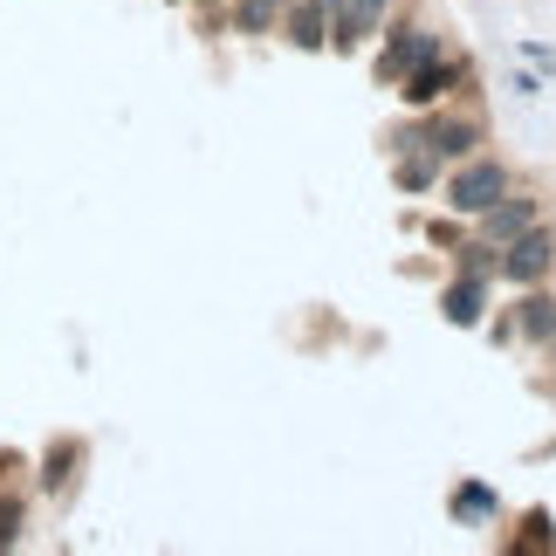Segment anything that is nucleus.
<instances>
[{
    "label": "nucleus",
    "instance_id": "obj_1",
    "mask_svg": "<svg viewBox=\"0 0 556 556\" xmlns=\"http://www.w3.org/2000/svg\"><path fill=\"white\" fill-rule=\"evenodd\" d=\"M502 192H516V165L508 159H488V152H475V159H460L454 173H446V206L460 213V220H475V213H488L502 200Z\"/></svg>",
    "mask_w": 556,
    "mask_h": 556
},
{
    "label": "nucleus",
    "instance_id": "obj_2",
    "mask_svg": "<svg viewBox=\"0 0 556 556\" xmlns=\"http://www.w3.org/2000/svg\"><path fill=\"white\" fill-rule=\"evenodd\" d=\"M440 49H446V35L426 28L419 14H413V21H392V28H384V49H378V62H371V76L384 83V90H399V83L413 76L419 62H433Z\"/></svg>",
    "mask_w": 556,
    "mask_h": 556
},
{
    "label": "nucleus",
    "instance_id": "obj_3",
    "mask_svg": "<svg viewBox=\"0 0 556 556\" xmlns=\"http://www.w3.org/2000/svg\"><path fill=\"white\" fill-rule=\"evenodd\" d=\"M488 138V117L481 111H446V103H433V111H419V144L433 152L440 165H460L475 159Z\"/></svg>",
    "mask_w": 556,
    "mask_h": 556
},
{
    "label": "nucleus",
    "instance_id": "obj_4",
    "mask_svg": "<svg viewBox=\"0 0 556 556\" xmlns=\"http://www.w3.org/2000/svg\"><path fill=\"white\" fill-rule=\"evenodd\" d=\"M460 83H475V62L454 55V49H440L433 62H419V70L399 83V103H405V111H433V103H446Z\"/></svg>",
    "mask_w": 556,
    "mask_h": 556
},
{
    "label": "nucleus",
    "instance_id": "obj_5",
    "mask_svg": "<svg viewBox=\"0 0 556 556\" xmlns=\"http://www.w3.org/2000/svg\"><path fill=\"white\" fill-rule=\"evenodd\" d=\"M556 275V233L536 220V227H522L516 241L502 248V282L508 289H536V282H549Z\"/></svg>",
    "mask_w": 556,
    "mask_h": 556
},
{
    "label": "nucleus",
    "instance_id": "obj_6",
    "mask_svg": "<svg viewBox=\"0 0 556 556\" xmlns=\"http://www.w3.org/2000/svg\"><path fill=\"white\" fill-rule=\"evenodd\" d=\"M543 220V206H536V192H502L488 213H475V233L481 241H495V248H508L522 227H536Z\"/></svg>",
    "mask_w": 556,
    "mask_h": 556
},
{
    "label": "nucleus",
    "instance_id": "obj_7",
    "mask_svg": "<svg viewBox=\"0 0 556 556\" xmlns=\"http://www.w3.org/2000/svg\"><path fill=\"white\" fill-rule=\"evenodd\" d=\"M384 14L392 0H351L344 14H330V55H357L371 35H384Z\"/></svg>",
    "mask_w": 556,
    "mask_h": 556
},
{
    "label": "nucleus",
    "instance_id": "obj_8",
    "mask_svg": "<svg viewBox=\"0 0 556 556\" xmlns=\"http://www.w3.org/2000/svg\"><path fill=\"white\" fill-rule=\"evenodd\" d=\"M516 344H529V351H543L549 337H556V295L536 282V289H516Z\"/></svg>",
    "mask_w": 556,
    "mask_h": 556
},
{
    "label": "nucleus",
    "instance_id": "obj_9",
    "mask_svg": "<svg viewBox=\"0 0 556 556\" xmlns=\"http://www.w3.org/2000/svg\"><path fill=\"white\" fill-rule=\"evenodd\" d=\"M282 41L303 55H324L330 49V8L324 0H295V8H282Z\"/></svg>",
    "mask_w": 556,
    "mask_h": 556
},
{
    "label": "nucleus",
    "instance_id": "obj_10",
    "mask_svg": "<svg viewBox=\"0 0 556 556\" xmlns=\"http://www.w3.org/2000/svg\"><path fill=\"white\" fill-rule=\"evenodd\" d=\"M440 316L454 330H481L488 324V282L481 275H454V282L440 289Z\"/></svg>",
    "mask_w": 556,
    "mask_h": 556
},
{
    "label": "nucleus",
    "instance_id": "obj_11",
    "mask_svg": "<svg viewBox=\"0 0 556 556\" xmlns=\"http://www.w3.org/2000/svg\"><path fill=\"white\" fill-rule=\"evenodd\" d=\"M446 516H454L460 529L495 522V516H502V495H495L488 481H454V488H446Z\"/></svg>",
    "mask_w": 556,
    "mask_h": 556
},
{
    "label": "nucleus",
    "instance_id": "obj_12",
    "mask_svg": "<svg viewBox=\"0 0 556 556\" xmlns=\"http://www.w3.org/2000/svg\"><path fill=\"white\" fill-rule=\"evenodd\" d=\"M392 186L405 192V200H413V192L426 200V192L440 186V159L426 152V144H405V152H392Z\"/></svg>",
    "mask_w": 556,
    "mask_h": 556
},
{
    "label": "nucleus",
    "instance_id": "obj_13",
    "mask_svg": "<svg viewBox=\"0 0 556 556\" xmlns=\"http://www.w3.org/2000/svg\"><path fill=\"white\" fill-rule=\"evenodd\" d=\"M76 467H83V440H55L49 454H41V488H49V495H62V488L76 481Z\"/></svg>",
    "mask_w": 556,
    "mask_h": 556
},
{
    "label": "nucleus",
    "instance_id": "obj_14",
    "mask_svg": "<svg viewBox=\"0 0 556 556\" xmlns=\"http://www.w3.org/2000/svg\"><path fill=\"white\" fill-rule=\"evenodd\" d=\"M227 28L233 35H275V28H282V0H233Z\"/></svg>",
    "mask_w": 556,
    "mask_h": 556
},
{
    "label": "nucleus",
    "instance_id": "obj_15",
    "mask_svg": "<svg viewBox=\"0 0 556 556\" xmlns=\"http://www.w3.org/2000/svg\"><path fill=\"white\" fill-rule=\"evenodd\" d=\"M508 549H536V556H549V549H556V516H549V508H529V516H522V536L508 543Z\"/></svg>",
    "mask_w": 556,
    "mask_h": 556
},
{
    "label": "nucleus",
    "instance_id": "obj_16",
    "mask_svg": "<svg viewBox=\"0 0 556 556\" xmlns=\"http://www.w3.org/2000/svg\"><path fill=\"white\" fill-rule=\"evenodd\" d=\"M8 543H21V502L0 495V549H8Z\"/></svg>",
    "mask_w": 556,
    "mask_h": 556
},
{
    "label": "nucleus",
    "instance_id": "obj_17",
    "mask_svg": "<svg viewBox=\"0 0 556 556\" xmlns=\"http://www.w3.org/2000/svg\"><path fill=\"white\" fill-rule=\"evenodd\" d=\"M522 62H536V70H556V49H543V41H522Z\"/></svg>",
    "mask_w": 556,
    "mask_h": 556
},
{
    "label": "nucleus",
    "instance_id": "obj_18",
    "mask_svg": "<svg viewBox=\"0 0 556 556\" xmlns=\"http://www.w3.org/2000/svg\"><path fill=\"white\" fill-rule=\"evenodd\" d=\"M543 351H549V371H556V337H549V344H543Z\"/></svg>",
    "mask_w": 556,
    "mask_h": 556
},
{
    "label": "nucleus",
    "instance_id": "obj_19",
    "mask_svg": "<svg viewBox=\"0 0 556 556\" xmlns=\"http://www.w3.org/2000/svg\"><path fill=\"white\" fill-rule=\"evenodd\" d=\"M282 8H295V0H282Z\"/></svg>",
    "mask_w": 556,
    "mask_h": 556
}]
</instances>
